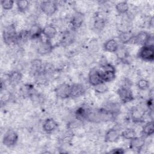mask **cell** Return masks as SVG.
<instances>
[{
    "mask_svg": "<svg viewBox=\"0 0 154 154\" xmlns=\"http://www.w3.org/2000/svg\"><path fill=\"white\" fill-rule=\"evenodd\" d=\"M103 81L105 83L110 82L114 80L116 77L115 72H104L103 71L102 73Z\"/></svg>",
    "mask_w": 154,
    "mask_h": 154,
    "instance_id": "27",
    "label": "cell"
},
{
    "mask_svg": "<svg viewBox=\"0 0 154 154\" xmlns=\"http://www.w3.org/2000/svg\"><path fill=\"white\" fill-rule=\"evenodd\" d=\"M105 24L106 21L103 18L100 17H97L94 22V27L95 28V29L99 31H101L105 26Z\"/></svg>",
    "mask_w": 154,
    "mask_h": 154,
    "instance_id": "28",
    "label": "cell"
},
{
    "mask_svg": "<svg viewBox=\"0 0 154 154\" xmlns=\"http://www.w3.org/2000/svg\"><path fill=\"white\" fill-rule=\"evenodd\" d=\"M22 79V74L20 72L14 70L8 75V80L11 85H16L18 84Z\"/></svg>",
    "mask_w": 154,
    "mask_h": 154,
    "instance_id": "19",
    "label": "cell"
},
{
    "mask_svg": "<svg viewBox=\"0 0 154 154\" xmlns=\"http://www.w3.org/2000/svg\"><path fill=\"white\" fill-rule=\"evenodd\" d=\"M18 10L20 12H25L27 10L29 6V2L26 0L17 1L16 2Z\"/></svg>",
    "mask_w": 154,
    "mask_h": 154,
    "instance_id": "26",
    "label": "cell"
},
{
    "mask_svg": "<svg viewBox=\"0 0 154 154\" xmlns=\"http://www.w3.org/2000/svg\"><path fill=\"white\" fill-rule=\"evenodd\" d=\"M85 93V89L81 84H73L70 85V96L73 98H77L83 96Z\"/></svg>",
    "mask_w": 154,
    "mask_h": 154,
    "instance_id": "12",
    "label": "cell"
},
{
    "mask_svg": "<svg viewBox=\"0 0 154 154\" xmlns=\"http://www.w3.org/2000/svg\"><path fill=\"white\" fill-rule=\"evenodd\" d=\"M42 11L47 16H51L57 11L58 7L56 2L53 1H45L40 4Z\"/></svg>",
    "mask_w": 154,
    "mask_h": 154,
    "instance_id": "6",
    "label": "cell"
},
{
    "mask_svg": "<svg viewBox=\"0 0 154 154\" xmlns=\"http://www.w3.org/2000/svg\"><path fill=\"white\" fill-rule=\"evenodd\" d=\"M120 137L121 134L117 129L116 128H111L105 133V141L107 143H114L117 141Z\"/></svg>",
    "mask_w": 154,
    "mask_h": 154,
    "instance_id": "15",
    "label": "cell"
},
{
    "mask_svg": "<svg viewBox=\"0 0 154 154\" xmlns=\"http://www.w3.org/2000/svg\"><path fill=\"white\" fill-rule=\"evenodd\" d=\"M117 93L120 100L126 103L134 100V96L130 86L123 85L120 86L117 90Z\"/></svg>",
    "mask_w": 154,
    "mask_h": 154,
    "instance_id": "2",
    "label": "cell"
},
{
    "mask_svg": "<svg viewBox=\"0 0 154 154\" xmlns=\"http://www.w3.org/2000/svg\"><path fill=\"white\" fill-rule=\"evenodd\" d=\"M58 128V123L52 118L46 119L42 125V129L46 133H51L57 130Z\"/></svg>",
    "mask_w": 154,
    "mask_h": 154,
    "instance_id": "13",
    "label": "cell"
},
{
    "mask_svg": "<svg viewBox=\"0 0 154 154\" xmlns=\"http://www.w3.org/2000/svg\"><path fill=\"white\" fill-rule=\"evenodd\" d=\"M28 31L31 39H39L42 35V28L37 23L32 24Z\"/></svg>",
    "mask_w": 154,
    "mask_h": 154,
    "instance_id": "17",
    "label": "cell"
},
{
    "mask_svg": "<svg viewBox=\"0 0 154 154\" xmlns=\"http://www.w3.org/2000/svg\"><path fill=\"white\" fill-rule=\"evenodd\" d=\"M118 59L121 61H125L128 56V52L124 47H119L117 51L115 52Z\"/></svg>",
    "mask_w": 154,
    "mask_h": 154,
    "instance_id": "29",
    "label": "cell"
},
{
    "mask_svg": "<svg viewBox=\"0 0 154 154\" xmlns=\"http://www.w3.org/2000/svg\"><path fill=\"white\" fill-rule=\"evenodd\" d=\"M14 2L12 0H2L1 1V4L2 9L4 10H11L14 6Z\"/></svg>",
    "mask_w": 154,
    "mask_h": 154,
    "instance_id": "31",
    "label": "cell"
},
{
    "mask_svg": "<svg viewBox=\"0 0 154 154\" xmlns=\"http://www.w3.org/2000/svg\"><path fill=\"white\" fill-rule=\"evenodd\" d=\"M57 34V29L54 25L48 24L42 28V35L49 40L54 38Z\"/></svg>",
    "mask_w": 154,
    "mask_h": 154,
    "instance_id": "16",
    "label": "cell"
},
{
    "mask_svg": "<svg viewBox=\"0 0 154 154\" xmlns=\"http://www.w3.org/2000/svg\"><path fill=\"white\" fill-rule=\"evenodd\" d=\"M121 137L126 140H131L137 137L136 131L132 128H127L121 133Z\"/></svg>",
    "mask_w": 154,
    "mask_h": 154,
    "instance_id": "25",
    "label": "cell"
},
{
    "mask_svg": "<svg viewBox=\"0 0 154 154\" xmlns=\"http://www.w3.org/2000/svg\"><path fill=\"white\" fill-rule=\"evenodd\" d=\"M103 71L99 69H91L88 75V82L93 87H95L101 83L104 82L102 76Z\"/></svg>",
    "mask_w": 154,
    "mask_h": 154,
    "instance_id": "5",
    "label": "cell"
},
{
    "mask_svg": "<svg viewBox=\"0 0 154 154\" xmlns=\"http://www.w3.org/2000/svg\"><path fill=\"white\" fill-rule=\"evenodd\" d=\"M84 20V14L80 12H76L75 13L70 22V25L71 26L72 29H77L79 28Z\"/></svg>",
    "mask_w": 154,
    "mask_h": 154,
    "instance_id": "14",
    "label": "cell"
},
{
    "mask_svg": "<svg viewBox=\"0 0 154 154\" xmlns=\"http://www.w3.org/2000/svg\"><path fill=\"white\" fill-rule=\"evenodd\" d=\"M17 34L14 24L7 26L3 31V39L4 43L7 45L15 43L17 42Z\"/></svg>",
    "mask_w": 154,
    "mask_h": 154,
    "instance_id": "1",
    "label": "cell"
},
{
    "mask_svg": "<svg viewBox=\"0 0 154 154\" xmlns=\"http://www.w3.org/2000/svg\"><path fill=\"white\" fill-rule=\"evenodd\" d=\"M109 153H116V154H123L124 153H125V150L123 148H114L113 149H112V150H111L109 152Z\"/></svg>",
    "mask_w": 154,
    "mask_h": 154,
    "instance_id": "34",
    "label": "cell"
},
{
    "mask_svg": "<svg viewBox=\"0 0 154 154\" xmlns=\"http://www.w3.org/2000/svg\"><path fill=\"white\" fill-rule=\"evenodd\" d=\"M146 143L145 137H135V138L130 140L129 143V149L132 150L135 152H140L143 149Z\"/></svg>",
    "mask_w": 154,
    "mask_h": 154,
    "instance_id": "11",
    "label": "cell"
},
{
    "mask_svg": "<svg viewBox=\"0 0 154 154\" xmlns=\"http://www.w3.org/2000/svg\"><path fill=\"white\" fill-rule=\"evenodd\" d=\"M138 57L143 61L153 62L154 60V46H142L138 52Z\"/></svg>",
    "mask_w": 154,
    "mask_h": 154,
    "instance_id": "3",
    "label": "cell"
},
{
    "mask_svg": "<svg viewBox=\"0 0 154 154\" xmlns=\"http://www.w3.org/2000/svg\"><path fill=\"white\" fill-rule=\"evenodd\" d=\"M90 112L85 106L79 107L75 111V117L79 120H84L89 117Z\"/></svg>",
    "mask_w": 154,
    "mask_h": 154,
    "instance_id": "22",
    "label": "cell"
},
{
    "mask_svg": "<svg viewBox=\"0 0 154 154\" xmlns=\"http://www.w3.org/2000/svg\"><path fill=\"white\" fill-rule=\"evenodd\" d=\"M149 82L146 79H140L137 82V88L142 91L147 90L149 88Z\"/></svg>",
    "mask_w": 154,
    "mask_h": 154,
    "instance_id": "30",
    "label": "cell"
},
{
    "mask_svg": "<svg viewBox=\"0 0 154 154\" xmlns=\"http://www.w3.org/2000/svg\"><path fill=\"white\" fill-rule=\"evenodd\" d=\"M134 35L130 31H120L118 35V38L122 44L132 43Z\"/></svg>",
    "mask_w": 154,
    "mask_h": 154,
    "instance_id": "20",
    "label": "cell"
},
{
    "mask_svg": "<svg viewBox=\"0 0 154 154\" xmlns=\"http://www.w3.org/2000/svg\"><path fill=\"white\" fill-rule=\"evenodd\" d=\"M39 44L37 48V52L40 55H46L52 52L53 49V45H52L51 40L45 38L42 39V35L38 39Z\"/></svg>",
    "mask_w": 154,
    "mask_h": 154,
    "instance_id": "8",
    "label": "cell"
},
{
    "mask_svg": "<svg viewBox=\"0 0 154 154\" xmlns=\"http://www.w3.org/2000/svg\"><path fill=\"white\" fill-rule=\"evenodd\" d=\"M152 36L147 31H142L134 35L132 43L141 46L146 45Z\"/></svg>",
    "mask_w": 154,
    "mask_h": 154,
    "instance_id": "10",
    "label": "cell"
},
{
    "mask_svg": "<svg viewBox=\"0 0 154 154\" xmlns=\"http://www.w3.org/2000/svg\"><path fill=\"white\" fill-rule=\"evenodd\" d=\"M129 9V5L126 1H122L118 2L116 5V10L118 13L123 14L126 13Z\"/></svg>",
    "mask_w": 154,
    "mask_h": 154,
    "instance_id": "23",
    "label": "cell"
},
{
    "mask_svg": "<svg viewBox=\"0 0 154 154\" xmlns=\"http://www.w3.org/2000/svg\"><path fill=\"white\" fill-rule=\"evenodd\" d=\"M141 133L144 137L151 136L154 133V123L153 121H150L145 123L143 126Z\"/></svg>",
    "mask_w": 154,
    "mask_h": 154,
    "instance_id": "21",
    "label": "cell"
},
{
    "mask_svg": "<svg viewBox=\"0 0 154 154\" xmlns=\"http://www.w3.org/2000/svg\"><path fill=\"white\" fill-rule=\"evenodd\" d=\"M70 85L66 83L60 84L55 90V95L58 98L61 99H66L70 97Z\"/></svg>",
    "mask_w": 154,
    "mask_h": 154,
    "instance_id": "9",
    "label": "cell"
},
{
    "mask_svg": "<svg viewBox=\"0 0 154 154\" xmlns=\"http://www.w3.org/2000/svg\"><path fill=\"white\" fill-rule=\"evenodd\" d=\"M94 87V91L96 93H99V94H103V93L107 92L108 90V87L106 85V83H105V82L101 83Z\"/></svg>",
    "mask_w": 154,
    "mask_h": 154,
    "instance_id": "32",
    "label": "cell"
},
{
    "mask_svg": "<svg viewBox=\"0 0 154 154\" xmlns=\"http://www.w3.org/2000/svg\"><path fill=\"white\" fill-rule=\"evenodd\" d=\"M102 71L104 72H115L116 69L114 66L110 63H105L102 64Z\"/></svg>",
    "mask_w": 154,
    "mask_h": 154,
    "instance_id": "33",
    "label": "cell"
},
{
    "mask_svg": "<svg viewBox=\"0 0 154 154\" xmlns=\"http://www.w3.org/2000/svg\"><path fill=\"white\" fill-rule=\"evenodd\" d=\"M145 114V109L140 106H137L132 108L130 112L131 119L134 123L143 122Z\"/></svg>",
    "mask_w": 154,
    "mask_h": 154,
    "instance_id": "7",
    "label": "cell"
},
{
    "mask_svg": "<svg viewBox=\"0 0 154 154\" xmlns=\"http://www.w3.org/2000/svg\"><path fill=\"white\" fill-rule=\"evenodd\" d=\"M18 138V134L15 131L8 129L5 132L3 136L2 143L4 146L8 147H11L16 144Z\"/></svg>",
    "mask_w": 154,
    "mask_h": 154,
    "instance_id": "4",
    "label": "cell"
},
{
    "mask_svg": "<svg viewBox=\"0 0 154 154\" xmlns=\"http://www.w3.org/2000/svg\"><path fill=\"white\" fill-rule=\"evenodd\" d=\"M73 37L68 31L63 33L60 40V43L62 45H69L73 42Z\"/></svg>",
    "mask_w": 154,
    "mask_h": 154,
    "instance_id": "24",
    "label": "cell"
},
{
    "mask_svg": "<svg viewBox=\"0 0 154 154\" xmlns=\"http://www.w3.org/2000/svg\"><path fill=\"white\" fill-rule=\"evenodd\" d=\"M119 45L116 40L114 38H110L106 40L103 46V48L105 51L111 53H115L118 48Z\"/></svg>",
    "mask_w": 154,
    "mask_h": 154,
    "instance_id": "18",
    "label": "cell"
}]
</instances>
